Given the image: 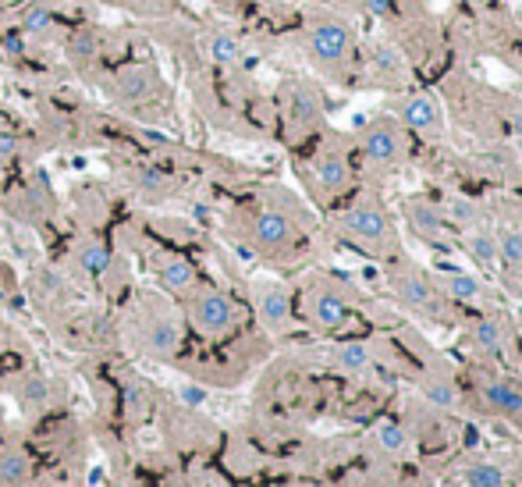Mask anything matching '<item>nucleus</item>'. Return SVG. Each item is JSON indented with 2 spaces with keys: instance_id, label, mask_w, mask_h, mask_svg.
I'll return each mask as SVG.
<instances>
[{
  "instance_id": "obj_16",
  "label": "nucleus",
  "mask_w": 522,
  "mask_h": 487,
  "mask_svg": "<svg viewBox=\"0 0 522 487\" xmlns=\"http://www.w3.org/2000/svg\"><path fill=\"white\" fill-rule=\"evenodd\" d=\"M15 395L29 413H43L50 406V398H54V388H50V381L43 374H26L19 381V388H15Z\"/></svg>"
},
{
  "instance_id": "obj_25",
  "label": "nucleus",
  "mask_w": 522,
  "mask_h": 487,
  "mask_svg": "<svg viewBox=\"0 0 522 487\" xmlns=\"http://www.w3.org/2000/svg\"><path fill=\"white\" fill-rule=\"evenodd\" d=\"M472 342H476L480 349H487V352H504V331H501L497 321H480V324H472Z\"/></svg>"
},
{
  "instance_id": "obj_24",
  "label": "nucleus",
  "mask_w": 522,
  "mask_h": 487,
  "mask_svg": "<svg viewBox=\"0 0 522 487\" xmlns=\"http://www.w3.org/2000/svg\"><path fill=\"white\" fill-rule=\"evenodd\" d=\"M334 363H338L342 370H349V374H363V370L370 367V349H366L363 342H345V345H338Z\"/></svg>"
},
{
  "instance_id": "obj_4",
  "label": "nucleus",
  "mask_w": 522,
  "mask_h": 487,
  "mask_svg": "<svg viewBox=\"0 0 522 487\" xmlns=\"http://www.w3.org/2000/svg\"><path fill=\"white\" fill-rule=\"evenodd\" d=\"M363 153L380 164V167H391L398 157H402V128L391 121V118H377L373 125H366L363 132Z\"/></svg>"
},
{
  "instance_id": "obj_1",
  "label": "nucleus",
  "mask_w": 522,
  "mask_h": 487,
  "mask_svg": "<svg viewBox=\"0 0 522 487\" xmlns=\"http://www.w3.org/2000/svg\"><path fill=\"white\" fill-rule=\"evenodd\" d=\"M139 345L142 352H150L153 359H171L178 349H181V324L171 310H164L157 299L142 303V313H139Z\"/></svg>"
},
{
  "instance_id": "obj_6",
  "label": "nucleus",
  "mask_w": 522,
  "mask_h": 487,
  "mask_svg": "<svg viewBox=\"0 0 522 487\" xmlns=\"http://www.w3.org/2000/svg\"><path fill=\"white\" fill-rule=\"evenodd\" d=\"M114 93L128 104H146L160 93V75L146 65H132V68H121L114 75Z\"/></svg>"
},
{
  "instance_id": "obj_12",
  "label": "nucleus",
  "mask_w": 522,
  "mask_h": 487,
  "mask_svg": "<svg viewBox=\"0 0 522 487\" xmlns=\"http://www.w3.org/2000/svg\"><path fill=\"white\" fill-rule=\"evenodd\" d=\"M310 317H313L317 328L338 331V328L345 324V317H349V306H345V299H342L338 292L324 289V292H313V299H310Z\"/></svg>"
},
{
  "instance_id": "obj_9",
  "label": "nucleus",
  "mask_w": 522,
  "mask_h": 487,
  "mask_svg": "<svg viewBox=\"0 0 522 487\" xmlns=\"http://www.w3.org/2000/svg\"><path fill=\"white\" fill-rule=\"evenodd\" d=\"M36 476V462L29 448L4 441L0 444V487H29Z\"/></svg>"
},
{
  "instance_id": "obj_18",
  "label": "nucleus",
  "mask_w": 522,
  "mask_h": 487,
  "mask_svg": "<svg viewBox=\"0 0 522 487\" xmlns=\"http://www.w3.org/2000/svg\"><path fill=\"white\" fill-rule=\"evenodd\" d=\"M288 114H292V121H313L317 114H320V100H317V93L310 89V86H303V82H296L292 89H288Z\"/></svg>"
},
{
  "instance_id": "obj_10",
  "label": "nucleus",
  "mask_w": 522,
  "mask_h": 487,
  "mask_svg": "<svg viewBox=\"0 0 522 487\" xmlns=\"http://www.w3.org/2000/svg\"><path fill=\"white\" fill-rule=\"evenodd\" d=\"M395 292H398V299H402L405 306H412V310H419V313H441V296L434 292V285H430L419 271L398 274Z\"/></svg>"
},
{
  "instance_id": "obj_7",
  "label": "nucleus",
  "mask_w": 522,
  "mask_h": 487,
  "mask_svg": "<svg viewBox=\"0 0 522 487\" xmlns=\"http://www.w3.org/2000/svg\"><path fill=\"white\" fill-rule=\"evenodd\" d=\"M398 118L412 132H441V107L430 93H409L398 100Z\"/></svg>"
},
{
  "instance_id": "obj_30",
  "label": "nucleus",
  "mask_w": 522,
  "mask_h": 487,
  "mask_svg": "<svg viewBox=\"0 0 522 487\" xmlns=\"http://www.w3.org/2000/svg\"><path fill=\"white\" fill-rule=\"evenodd\" d=\"M50 22H54V12H50L47 4H36V8H29V12H26L22 29H26L29 36H40V33H47V29H50Z\"/></svg>"
},
{
  "instance_id": "obj_27",
  "label": "nucleus",
  "mask_w": 522,
  "mask_h": 487,
  "mask_svg": "<svg viewBox=\"0 0 522 487\" xmlns=\"http://www.w3.org/2000/svg\"><path fill=\"white\" fill-rule=\"evenodd\" d=\"M465 483H469V487H508L504 473H501L497 466H487V462L472 466V469L465 473Z\"/></svg>"
},
{
  "instance_id": "obj_13",
  "label": "nucleus",
  "mask_w": 522,
  "mask_h": 487,
  "mask_svg": "<svg viewBox=\"0 0 522 487\" xmlns=\"http://www.w3.org/2000/svg\"><path fill=\"white\" fill-rule=\"evenodd\" d=\"M483 398H487V406L494 413L522 423V388L518 384H511V381H487L483 384Z\"/></svg>"
},
{
  "instance_id": "obj_20",
  "label": "nucleus",
  "mask_w": 522,
  "mask_h": 487,
  "mask_svg": "<svg viewBox=\"0 0 522 487\" xmlns=\"http://www.w3.org/2000/svg\"><path fill=\"white\" fill-rule=\"evenodd\" d=\"M444 289H448V296L458 299V303L480 299V282H476L472 274L458 271V267H444Z\"/></svg>"
},
{
  "instance_id": "obj_21",
  "label": "nucleus",
  "mask_w": 522,
  "mask_h": 487,
  "mask_svg": "<svg viewBox=\"0 0 522 487\" xmlns=\"http://www.w3.org/2000/svg\"><path fill=\"white\" fill-rule=\"evenodd\" d=\"M206 54L217 61V65H238L242 61V43L231 36V33H213L206 40Z\"/></svg>"
},
{
  "instance_id": "obj_33",
  "label": "nucleus",
  "mask_w": 522,
  "mask_h": 487,
  "mask_svg": "<svg viewBox=\"0 0 522 487\" xmlns=\"http://www.w3.org/2000/svg\"><path fill=\"white\" fill-rule=\"evenodd\" d=\"M12 157H19V135L0 125V160H12Z\"/></svg>"
},
{
  "instance_id": "obj_34",
  "label": "nucleus",
  "mask_w": 522,
  "mask_h": 487,
  "mask_svg": "<svg viewBox=\"0 0 522 487\" xmlns=\"http://www.w3.org/2000/svg\"><path fill=\"white\" fill-rule=\"evenodd\" d=\"M448 213H451L458 224H469V220L476 217V206H472L469 199H451V203H448Z\"/></svg>"
},
{
  "instance_id": "obj_35",
  "label": "nucleus",
  "mask_w": 522,
  "mask_h": 487,
  "mask_svg": "<svg viewBox=\"0 0 522 487\" xmlns=\"http://www.w3.org/2000/svg\"><path fill=\"white\" fill-rule=\"evenodd\" d=\"M8 47H12V54H19L22 50V40L19 36H8Z\"/></svg>"
},
{
  "instance_id": "obj_28",
  "label": "nucleus",
  "mask_w": 522,
  "mask_h": 487,
  "mask_svg": "<svg viewBox=\"0 0 522 487\" xmlns=\"http://www.w3.org/2000/svg\"><path fill=\"white\" fill-rule=\"evenodd\" d=\"M497 257H501L508 267H522V235L504 231V235L497 238Z\"/></svg>"
},
{
  "instance_id": "obj_8",
  "label": "nucleus",
  "mask_w": 522,
  "mask_h": 487,
  "mask_svg": "<svg viewBox=\"0 0 522 487\" xmlns=\"http://www.w3.org/2000/svg\"><path fill=\"white\" fill-rule=\"evenodd\" d=\"M252 242L267 253L285 250L292 242V220L281 210H259L256 220H252Z\"/></svg>"
},
{
  "instance_id": "obj_32",
  "label": "nucleus",
  "mask_w": 522,
  "mask_h": 487,
  "mask_svg": "<svg viewBox=\"0 0 522 487\" xmlns=\"http://www.w3.org/2000/svg\"><path fill=\"white\" fill-rule=\"evenodd\" d=\"M377 441H380L384 452H402V448H405V430H402L398 423H384V427L377 430Z\"/></svg>"
},
{
  "instance_id": "obj_3",
  "label": "nucleus",
  "mask_w": 522,
  "mask_h": 487,
  "mask_svg": "<svg viewBox=\"0 0 522 487\" xmlns=\"http://www.w3.org/2000/svg\"><path fill=\"white\" fill-rule=\"evenodd\" d=\"M234 317H238V310H234V303H231L227 292H220V289H199L196 292L192 289L188 321H192V328L199 335H210V338L227 335L234 328Z\"/></svg>"
},
{
  "instance_id": "obj_14",
  "label": "nucleus",
  "mask_w": 522,
  "mask_h": 487,
  "mask_svg": "<svg viewBox=\"0 0 522 487\" xmlns=\"http://www.w3.org/2000/svg\"><path fill=\"white\" fill-rule=\"evenodd\" d=\"M313 171H317V182H320V189L324 192H342L345 185H349V178H352V171H349V160L342 157V153H334V150H327V153H320L317 157V164H313Z\"/></svg>"
},
{
  "instance_id": "obj_5",
  "label": "nucleus",
  "mask_w": 522,
  "mask_h": 487,
  "mask_svg": "<svg viewBox=\"0 0 522 487\" xmlns=\"http://www.w3.org/2000/svg\"><path fill=\"white\" fill-rule=\"evenodd\" d=\"M345 231L356 235L359 242H370V246H388L391 242V224H388L384 210L373 203H356L345 213Z\"/></svg>"
},
{
  "instance_id": "obj_22",
  "label": "nucleus",
  "mask_w": 522,
  "mask_h": 487,
  "mask_svg": "<svg viewBox=\"0 0 522 487\" xmlns=\"http://www.w3.org/2000/svg\"><path fill=\"white\" fill-rule=\"evenodd\" d=\"M132 185H135L139 196H164V192L171 189V178H167L160 167L146 164V167H139V171L132 174Z\"/></svg>"
},
{
  "instance_id": "obj_19",
  "label": "nucleus",
  "mask_w": 522,
  "mask_h": 487,
  "mask_svg": "<svg viewBox=\"0 0 522 487\" xmlns=\"http://www.w3.org/2000/svg\"><path fill=\"white\" fill-rule=\"evenodd\" d=\"M111 250L104 246V242H82L79 246V267L89 274V278H100L111 271Z\"/></svg>"
},
{
  "instance_id": "obj_29",
  "label": "nucleus",
  "mask_w": 522,
  "mask_h": 487,
  "mask_svg": "<svg viewBox=\"0 0 522 487\" xmlns=\"http://www.w3.org/2000/svg\"><path fill=\"white\" fill-rule=\"evenodd\" d=\"M469 253H472L480 264H494V260H497V238H490V235H483V231L469 235Z\"/></svg>"
},
{
  "instance_id": "obj_2",
  "label": "nucleus",
  "mask_w": 522,
  "mask_h": 487,
  "mask_svg": "<svg viewBox=\"0 0 522 487\" xmlns=\"http://www.w3.org/2000/svg\"><path fill=\"white\" fill-rule=\"evenodd\" d=\"M306 47H310V58L320 65V68H342L352 50H356V40H352V29L338 19H320L310 26V36H306Z\"/></svg>"
},
{
  "instance_id": "obj_15",
  "label": "nucleus",
  "mask_w": 522,
  "mask_h": 487,
  "mask_svg": "<svg viewBox=\"0 0 522 487\" xmlns=\"http://www.w3.org/2000/svg\"><path fill=\"white\" fill-rule=\"evenodd\" d=\"M157 278H160V285H164L167 292H174V296H185V292L196 289V271H192V264L181 260V257H164L160 267H157Z\"/></svg>"
},
{
  "instance_id": "obj_26",
  "label": "nucleus",
  "mask_w": 522,
  "mask_h": 487,
  "mask_svg": "<svg viewBox=\"0 0 522 487\" xmlns=\"http://www.w3.org/2000/svg\"><path fill=\"white\" fill-rule=\"evenodd\" d=\"M423 395H426L434 406H444V409H451V406L458 402L455 384H451V381H444V377H430V381H423Z\"/></svg>"
},
{
  "instance_id": "obj_23",
  "label": "nucleus",
  "mask_w": 522,
  "mask_h": 487,
  "mask_svg": "<svg viewBox=\"0 0 522 487\" xmlns=\"http://www.w3.org/2000/svg\"><path fill=\"white\" fill-rule=\"evenodd\" d=\"M405 213H409L412 228L423 231V235H441L444 231V213L434 210V206H426V203H409Z\"/></svg>"
},
{
  "instance_id": "obj_36",
  "label": "nucleus",
  "mask_w": 522,
  "mask_h": 487,
  "mask_svg": "<svg viewBox=\"0 0 522 487\" xmlns=\"http://www.w3.org/2000/svg\"><path fill=\"white\" fill-rule=\"evenodd\" d=\"M0 4H4V8H15V4H22V0H0Z\"/></svg>"
},
{
  "instance_id": "obj_11",
  "label": "nucleus",
  "mask_w": 522,
  "mask_h": 487,
  "mask_svg": "<svg viewBox=\"0 0 522 487\" xmlns=\"http://www.w3.org/2000/svg\"><path fill=\"white\" fill-rule=\"evenodd\" d=\"M256 313H259V321H264L271 331H281V328L288 324V317H292V299H288V292L278 289V285L259 289V292H256Z\"/></svg>"
},
{
  "instance_id": "obj_17",
  "label": "nucleus",
  "mask_w": 522,
  "mask_h": 487,
  "mask_svg": "<svg viewBox=\"0 0 522 487\" xmlns=\"http://www.w3.org/2000/svg\"><path fill=\"white\" fill-rule=\"evenodd\" d=\"M121 409H125V420L128 423H142L153 413V391H150V384L128 381L125 391H121Z\"/></svg>"
},
{
  "instance_id": "obj_31",
  "label": "nucleus",
  "mask_w": 522,
  "mask_h": 487,
  "mask_svg": "<svg viewBox=\"0 0 522 487\" xmlns=\"http://www.w3.org/2000/svg\"><path fill=\"white\" fill-rule=\"evenodd\" d=\"M68 50H72V58H93V50H96V33H93V29H75L72 40H68Z\"/></svg>"
}]
</instances>
